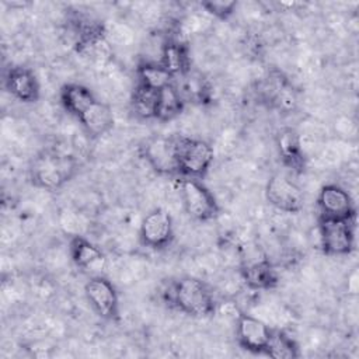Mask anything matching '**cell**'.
<instances>
[{"label": "cell", "mask_w": 359, "mask_h": 359, "mask_svg": "<svg viewBox=\"0 0 359 359\" xmlns=\"http://www.w3.org/2000/svg\"><path fill=\"white\" fill-rule=\"evenodd\" d=\"M6 90L18 101L32 104L39 100L41 86L29 67L13 66L8 69L4 77Z\"/></svg>", "instance_id": "7c38bea8"}, {"label": "cell", "mask_w": 359, "mask_h": 359, "mask_svg": "<svg viewBox=\"0 0 359 359\" xmlns=\"http://www.w3.org/2000/svg\"><path fill=\"white\" fill-rule=\"evenodd\" d=\"M84 294L97 316L107 321L119 320V294L109 279L102 275L91 276L84 285Z\"/></svg>", "instance_id": "8992f818"}, {"label": "cell", "mask_w": 359, "mask_h": 359, "mask_svg": "<svg viewBox=\"0 0 359 359\" xmlns=\"http://www.w3.org/2000/svg\"><path fill=\"white\" fill-rule=\"evenodd\" d=\"M180 199L185 213L196 222H210L220 213V206L212 191L199 180L181 178Z\"/></svg>", "instance_id": "277c9868"}, {"label": "cell", "mask_w": 359, "mask_h": 359, "mask_svg": "<svg viewBox=\"0 0 359 359\" xmlns=\"http://www.w3.org/2000/svg\"><path fill=\"white\" fill-rule=\"evenodd\" d=\"M142 245L151 250H163L174 240V222L163 208H154L143 217L139 227Z\"/></svg>", "instance_id": "52a82bcc"}, {"label": "cell", "mask_w": 359, "mask_h": 359, "mask_svg": "<svg viewBox=\"0 0 359 359\" xmlns=\"http://www.w3.org/2000/svg\"><path fill=\"white\" fill-rule=\"evenodd\" d=\"M69 255L72 262L86 272H100L107 264V257L101 248L79 234L69 240Z\"/></svg>", "instance_id": "4fadbf2b"}, {"label": "cell", "mask_w": 359, "mask_h": 359, "mask_svg": "<svg viewBox=\"0 0 359 359\" xmlns=\"http://www.w3.org/2000/svg\"><path fill=\"white\" fill-rule=\"evenodd\" d=\"M241 279L248 289L269 290L276 287L279 278L275 266L265 258L255 259L245 264L241 271Z\"/></svg>", "instance_id": "2e32d148"}, {"label": "cell", "mask_w": 359, "mask_h": 359, "mask_svg": "<svg viewBox=\"0 0 359 359\" xmlns=\"http://www.w3.org/2000/svg\"><path fill=\"white\" fill-rule=\"evenodd\" d=\"M272 332L273 328H271L261 318L238 311L236 317V338L243 349L251 353L265 355L272 338Z\"/></svg>", "instance_id": "ba28073f"}, {"label": "cell", "mask_w": 359, "mask_h": 359, "mask_svg": "<svg viewBox=\"0 0 359 359\" xmlns=\"http://www.w3.org/2000/svg\"><path fill=\"white\" fill-rule=\"evenodd\" d=\"M174 150L177 171L182 178L202 180L215 158L213 147L203 139L175 135Z\"/></svg>", "instance_id": "3957f363"}, {"label": "cell", "mask_w": 359, "mask_h": 359, "mask_svg": "<svg viewBox=\"0 0 359 359\" xmlns=\"http://www.w3.org/2000/svg\"><path fill=\"white\" fill-rule=\"evenodd\" d=\"M185 104L187 102L182 98L175 83H171L157 90L153 119L158 122H170L182 114Z\"/></svg>", "instance_id": "ac0fdd59"}, {"label": "cell", "mask_w": 359, "mask_h": 359, "mask_svg": "<svg viewBox=\"0 0 359 359\" xmlns=\"http://www.w3.org/2000/svg\"><path fill=\"white\" fill-rule=\"evenodd\" d=\"M136 76L137 84L156 91L174 83V77L160 62H142L136 69Z\"/></svg>", "instance_id": "ffe728a7"}, {"label": "cell", "mask_w": 359, "mask_h": 359, "mask_svg": "<svg viewBox=\"0 0 359 359\" xmlns=\"http://www.w3.org/2000/svg\"><path fill=\"white\" fill-rule=\"evenodd\" d=\"M142 157L146 163L161 175H174L177 171V160L172 136H153L140 146Z\"/></svg>", "instance_id": "8fae6325"}, {"label": "cell", "mask_w": 359, "mask_h": 359, "mask_svg": "<svg viewBox=\"0 0 359 359\" xmlns=\"http://www.w3.org/2000/svg\"><path fill=\"white\" fill-rule=\"evenodd\" d=\"M86 133L91 137H100L108 133L115 123L114 112L107 102L97 100L77 119Z\"/></svg>", "instance_id": "9a60e30c"}, {"label": "cell", "mask_w": 359, "mask_h": 359, "mask_svg": "<svg viewBox=\"0 0 359 359\" xmlns=\"http://www.w3.org/2000/svg\"><path fill=\"white\" fill-rule=\"evenodd\" d=\"M167 72L175 79L185 76L191 70V55L187 43L168 38L161 46V56L158 60Z\"/></svg>", "instance_id": "e0dca14e"}, {"label": "cell", "mask_w": 359, "mask_h": 359, "mask_svg": "<svg viewBox=\"0 0 359 359\" xmlns=\"http://www.w3.org/2000/svg\"><path fill=\"white\" fill-rule=\"evenodd\" d=\"M181 80L180 84L175 86L180 90L182 98L187 101H192V102H205L210 98V87L209 83L206 81V79L199 74V73H192L191 70L182 76L178 77Z\"/></svg>", "instance_id": "44dd1931"}, {"label": "cell", "mask_w": 359, "mask_h": 359, "mask_svg": "<svg viewBox=\"0 0 359 359\" xmlns=\"http://www.w3.org/2000/svg\"><path fill=\"white\" fill-rule=\"evenodd\" d=\"M276 147L282 164L300 174L304 171L306 158L300 135L293 128H282L276 135Z\"/></svg>", "instance_id": "5bb4252c"}, {"label": "cell", "mask_w": 359, "mask_h": 359, "mask_svg": "<svg viewBox=\"0 0 359 359\" xmlns=\"http://www.w3.org/2000/svg\"><path fill=\"white\" fill-rule=\"evenodd\" d=\"M317 208L320 217L334 219V220H355L356 208L349 192L337 185H324L317 195Z\"/></svg>", "instance_id": "30bf717a"}, {"label": "cell", "mask_w": 359, "mask_h": 359, "mask_svg": "<svg viewBox=\"0 0 359 359\" xmlns=\"http://www.w3.org/2000/svg\"><path fill=\"white\" fill-rule=\"evenodd\" d=\"M157 91L147 88L142 84H136L132 94V109L143 119H153Z\"/></svg>", "instance_id": "603a6c76"}, {"label": "cell", "mask_w": 359, "mask_h": 359, "mask_svg": "<svg viewBox=\"0 0 359 359\" xmlns=\"http://www.w3.org/2000/svg\"><path fill=\"white\" fill-rule=\"evenodd\" d=\"M60 104L67 114L79 119V116L98 98L84 84L67 83L60 88Z\"/></svg>", "instance_id": "d6986e66"}, {"label": "cell", "mask_w": 359, "mask_h": 359, "mask_svg": "<svg viewBox=\"0 0 359 359\" xmlns=\"http://www.w3.org/2000/svg\"><path fill=\"white\" fill-rule=\"evenodd\" d=\"M265 199L272 208L285 213H299L304 206V195L299 185L279 172L268 180Z\"/></svg>", "instance_id": "9c48e42d"}, {"label": "cell", "mask_w": 359, "mask_h": 359, "mask_svg": "<svg viewBox=\"0 0 359 359\" xmlns=\"http://www.w3.org/2000/svg\"><path fill=\"white\" fill-rule=\"evenodd\" d=\"M201 7L210 15L219 20H227L234 14L237 8V1L234 0H208L202 1Z\"/></svg>", "instance_id": "cb8c5ba5"}, {"label": "cell", "mask_w": 359, "mask_h": 359, "mask_svg": "<svg viewBox=\"0 0 359 359\" xmlns=\"http://www.w3.org/2000/svg\"><path fill=\"white\" fill-rule=\"evenodd\" d=\"M167 302L180 313L194 317L206 318L215 314L216 302L210 287L194 276H182L174 280L165 292Z\"/></svg>", "instance_id": "6da1fadb"}, {"label": "cell", "mask_w": 359, "mask_h": 359, "mask_svg": "<svg viewBox=\"0 0 359 359\" xmlns=\"http://www.w3.org/2000/svg\"><path fill=\"white\" fill-rule=\"evenodd\" d=\"M318 234L323 252L327 255H348L355 248V220L318 217Z\"/></svg>", "instance_id": "5b68a950"}, {"label": "cell", "mask_w": 359, "mask_h": 359, "mask_svg": "<svg viewBox=\"0 0 359 359\" xmlns=\"http://www.w3.org/2000/svg\"><path fill=\"white\" fill-rule=\"evenodd\" d=\"M77 171L73 156L57 151H42L31 163L29 178L36 188L45 191L60 189Z\"/></svg>", "instance_id": "7a4b0ae2"}, {"label": "cell", "mask_w": 359, "mask_h": 359, "mask_svg": "<svg viewBox=\"0 0 359 359\" xmlns=\"http://www.w3.org/2000/svg\"><path fill=\"white\" fill-rule=\"evenodd\" d=\"M265 355L276 359H292L300 356V348L289 334L282 330H273Z\"/></svg>", "instance_id": "7402d4cb"}]
</instances>
